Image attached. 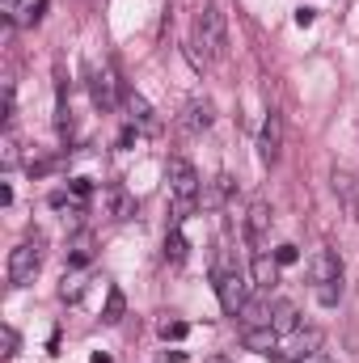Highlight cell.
I'll use <instances>...</instances> for the list:
<instances>
[{
	"label": "cell",
	"mask_w": 359,
	"mask_h": 363,
	"mask_svg": "<svg viewBox=\"0 0 359 363\" xmlns=\"http://www.w3.org/2000/svg\"><path fill=\"white\" fill-rule=\"evenodd\" d=\"M170 194H174V228H182V220L194 211V203H199V194H203L199 174H194V165H190L186 157H174V161H170Z\"/></svg>",
	"instance_id": "1"
},
{
	"label": "cell",
	"mask_w": 359,
	"mask_h": 363,
	"mask_svg": "<svg viewBox=\"0 0 359 363\" xmlns=\"http://www.w3.org/2000/svg\"><path fill=\"white\" fill-rule=\"evenodd\" d=\"M194 43H203V51L211 60H220L228 51V26H224V13L216 4H203L199 17H194Z\"/></svg>",
	"instance_id": "2"
},
{
	"label": "cell",
	"mask_w": 359,
	"mask_h": 363,
	"mask_svg": "<svg viewBox=\"0 0 359 363\" xmlns=\"http://www.w3.org/2000/svg\"><path fill=\"white\" fill-rule=\"evenodd\" d=\"M43 237L34 233V241H26V245H17L13 254H9V283L13 287H26V283H34V274L43 267Z\"/></svg>",
	"instance_id": "3"
},
{
	"label": "cell",
	"mask_w": 359,
	"mask_h": 363,
	"mask_svg": "<svg viewBox=\"0 0 359 363\" xmlns=\"http://www.w3.org/2000/svg\"><path fill=\"white\" fill-rule=\"evenodd\" d=\"M216 291H220V308H224L228 317H237V313L250 304V291H245L241 271H220L216 274Z\"/></svg>",
	"instance_id": "4"
},
{
	"label": "cell",
	"mask_w": 359,
	"mask_h": 363,
	"mask_svg": "<svg viewBox=\"0 0 359 363\" xmlns=\"http://www.w3.org/2000/svg\"><path fill=\"white\" fill-rule=\"evenodd\" d=\"M267 237H270V203L254 199L250 211H245V241H250L254 254H267Z\"/></svg>",
	"instance_id": "5"
},
{
	"label": "cell",
	"mask_w": 359,
	"mask_h": 363,
	"mask_svg": "<svg viewBox=\"0 0 359 363\" xmlns=\"http://www.w3.org/2000/svg\"><path fill=\"white\" fill-rule=\"evenodd\" d=\"M279 148H283V118L270 110L267 123H263V131H258V161L263 165H279Z\"/></svg>",
	"instance_id": "6"
},
{
	"label": "cell",
	"mask_w": 359,
	"mask_h": 363,
	"mask_svg": "<svg viewBox=\"0 0 359 363\" xmlns=\"http://www.w3.org/2000/svg\"><path fill=\"white\" fill-rule=\"evenodd\" d=\"M89 97L101 114L114 110V77H110V68H93L89 64Z\"/></svg>",
	"instance_id": "7"
},
{
	"label": "cell",
	"mask_w": 359,
	"mask_h": 363,
	"mask_svg": "<svg viewBox=\"0 0 359 363\" xmlns=\"http://www.w3.org/2000/svg\"><path fill=\"white\" fill-rule=\"evenodd\" d=\"M334 194H338V203L347 207V216L359 224V182L351 174H343V169H334Z\"/></svg>",
	"instance_id": "8"
},
{
	"label": "cell",
	"mask_w": 359,
	"mask_h": 363,
	"mask_svg": "<svg viewBox=\"0 0 359 363\" xmlns=\"http://www.w3.org/2000/svg\"><path fill=\"white\" fill-rule=\"evenodd\" d=\"M211 118H216V106H211V101H190L186 114H182V127H186L190 135H199V131L211 127Z\"/></svg>",
	"instance_id": "9"
},
{
	"label": "cell",
	"mask_w": 359,
	"mask_h": 363,
	"mask_svg": "<svg viewBox=\"0 0 359 363\" xmlns=\"http://www.w3.org/2000/svg\"><path fill=\"white\" fill-rule=\"evenodd\" d=\"M101 211H106L110 220H127V216L136 211V203H131V194H127L123 186H110V190L101 194Z\"/></svg>",
	"instance_id": "10"
},
{
	"label": "cell",
	"mask_w": 359,
	"mask_h": 363,
	"mask_svg": "<svg viewBox=\"0 0 359 363\" xmlns=\"http://www.w3.org/2000/svg\"><path fill=\"white\" fill-rule=\"evenodd\" d=\"M275 342H279V330H275V325H258V330H245V334H241V347L254 351V355H270Z\"/></svg>",
	"instance_id": "11"
},
{
	"label": "cell",
	"mask_w": 359,
	"mask_h": 363,
	"mask_svg": "<svg viewBox=\"0 0 359 363\" xmlns=\"http://www.w3.org/2000/svg\"><path fill=\"white\" fill-rule=\"evenodd\" d=\"M233 186H237V182L228 178V174H220V178H211V182H207V190L199 194V199H203V207H207V211H220V207L228 203V194H233Z\"/></svg>",
	"instance_id": "12"
},
{
	"label": "cell",
	"mask_w": 359,
	"mask_h": 363,
	"mask_svg": "<svg viewBox=\"0 0 359 363\" xmlns=\"http://www.w3.org/2000/svg\"><path fill=\"white\" fill-rule=\"evenodd\" d=\"M270 325H275L279 334L300 330V308H296L292 300H275V304H270Z\"/></svg>",
	"instance_id": "13"
},
{
	"label": "cell",
	"mask_w": 359,
	"mask_h": 363,
	"mask_svg": "<svg viewBox=\"0 0 359 363\" xmlns=\"http://www.w3.org/2000/svg\"><path fill=\"white\" fill-rule=\"evenodd\" d=\"M334 279H343V258L334 250H321L313 258V283H334Z\"/></svg>",
	"instance_id": "14"
},
{
	"label": "cell",
	"mask_w": 359,
	"mask_h": 363,
	"mask_svg": "<svg viewBox=\"0 0 359 363\" xmlns=\"http://www.w3.org/2000/svg\"><path fill=\"white\" fill-rule=\"evenodd\" d=\"M321 351V330H296V342L283 359H313Z\"/></svg>",
	"instance_id": "15"
},
{
	"label": "cell",
	"mask_w": 359,
	"mask_h": 363,
	"mask_svg": "<svg viewBox=\"0 0 359 363\" xmlns=\"http://www.w3.org/2000/svg\"><path fill=\"white\" fill-rule=\"evenodd\" d=\"M254 283L270 291L275 283H279V262H275V254H254Z\"/></svg>",
	"instance_id": "16"
},
{
	"label": "cell",
	"mask_w": 359,
	"mask_h": 363,
	"mask_svg": "<svg viewBox=\"0 0 359 363\" xmlns=\"http://www.w3.org/2000/svg\"><path fill=\"white\" fill-rule=\"evenodd\" d=\"M127 110H131V118H136L144 131H157V127H161V123H157V114H153V106H148L140 93H127Z\"/></svg>",
	"instance_id": "17"
},
{
	"label": "cell",
	"mask_w": 359,
	"mask_h": 363,
	"mask_svg": "<svg viewBox=\"0 0 359 363\" xmlns=\"http://www.w3.org/2000/svg\"><path fill=\"white\" fill-rule=\"evenodd\" d=\"M127 317V296L118 291V287H106V308H101V321L106 325H118Z\"/></svg>",
	"instance_id": "18"
},
{
	"label": "cell",
	"mask_w": 359,
	"mask_h": 363,
	"mask_svg": "<svg viewBox=\"0 0 359 363\" xmlns=\"http://www.w3.org/2000/svg\"><path fill=\"white\" fill-rule=\"evenodd\" d=\"M237 321L245 325V330H258V325H270V308L263 304V300H250L241 313H237Z\"/></svg>",
	"instance_id": "19"
},
{
	"label": "cell",
	"mask_w": 359,
	"mask_h": 363,
	"mask_svg": "<svg viewBox=\"0 0 359 363\" xmlns=\"http://www.w3.org/2000/svg\"><path fill=\"white\" fill-rule=\"evenodd\" d=\"M186 254H190V245H186L182 228L170 224V233H165V258H170V262H186Z\"/></svg>",
	"instance_id": "20"
},
{
	"label": "cell",
	"mask_w": 359,
	"mask_h": 363,
	"mask_svg": "<svg viewBox=\"0 0 359 363\" xmlns=\"http://www.w3.org/2000/svg\"><path fill=\"white\" fill-rule=\"evenodd\" d=\"M0 161H4V169L17 165V131H4V140H0Z\"/></svg>",
	"instance_id": "21"
},
{
	"label": "cell",
	"mask_w": 359,
	"mask_h": 363,
	"mask_svg": "<svg viewBox=\"0 0 359 363\" xmlns=\"http://www.w3.org/2000/svg\"><path fill=\"white\" fill-rule=\"evenodd\" d=\"M338 296H343V279H334V283H317V300H321L326 308H334Z\"/></svg>",
	"instance_id": "22"
},
{
	"label": "cell",
	"mask_w": 359,
	"mask_h": 363,
	"mask_svg": "<svg viewBox=\"0 0 359 363\" xmlns=\"http://www.w3.org/2000/svg\"><path fill=\"white\" fill-rule=\"evenodd\" d=\"M17 342H21V338H17V330H13V325H0V355H4V359H13V355H17Z\"/></svg>",
	"instance_id": "23"
},
{
	"label": "cell",
	"mask_w": 359,
	"mask_h": 363,
	"mask_svg": "<svg viewBox=\"0 0 359 363\" xmlns=\"http://www.w3.org/2000/svg\"><path fill=\"white\" fill-rule=\"evenodd\" d=\"M186 330H190L186 321H161V338H165V342H178V338H186Z\"/></svg>",
	"instance_id": "24"
},
{
	"label": "cell",
	"mask_w": 359,
	"mask_h": 363,
	"mask_svg": "<svg viewBox=\"0 0 359 363\" xmlns=\"http://www.w3.org/2000/svg\"><path fill=\"white\" fill-rule=\"evenodd\" d=\"M296 258H300V250H296V245H279V250H275V262H279V267H292Z\"/></svg>",
	"instance_id": "25"
},
{
	"label": "cell",
	"mask_w": 359,
	"mask_h": 363,
	"mask_svg": "<svg viewBox=\"0 0 359 363\" xmlns=\"http://www.w3.org/2000/svg\"><path fill=\"white\" fill-rule=\"evenodd\" d=\"M85 262H89V241H81V245L68 254V267H85Z\"/></svg>",
	"instance_id": "26"
},
{
	"label": "cell",
	"mask_w": 359,
	"mask_h": 363,
	"mask_svg": "<svg viewBox=\"0 0 359 363\" xmlns=\"http://www.w3.org/2000/svg\"><path fill=\"white\" fill-rule=\"evenodd\" d=\"M47 4H51V0H38V4L26 13V21H30V26H38V21H43V13H47Z\"/></svg>",
	"instance_id": "27"
},
{
	"label": "cell",
	"mask_w": 359,
	"mask_h": 363,
	"mask_svg": "<svg viewBox=\"0 0 359 363\" xmlns=\"http://www.w3.org/2000/svg\"><path fill=\"white\" fill-rule=\"evenodd\" d=\"M89 190H93V186H89V178H72V194H81V199H85Z\"/></svg>",
	"instance_id": "28"
},
{
	"label": "cell",
	"mask_w": 359,
	"mask_h": 363,
	"mask_svg": "<svg viewBox=\"0 0 359 363\" xmlns=\"http://www.w3.org/2000/svg\"><path fill=\"white\" fill-rule=\"evenodd\" d=\"M313 17H317L313 9H296V26H313Z\"/></svg>",
	"instance_id": "29"
},
{
	"label": "cell",
	"mask_w": 359,
	"mask_h": 363,
	"mask_svg": "<svg viewBox=\"0 0 359 363\" xmlns=\"http://www.w3.org/2000/svg\"><path fill=\"white\" fill-rule=\"evenodd\" d=\"M118 144H123V148H131V144H136V127H127V131L118 135Z\"/></svg>",
	"instance_id": "30"
},
{
	"label": "cell",
	"mask_w": 359,
	"mask_h": 363,
	"mask_svg": "<svg viewBox=\"0 0 359 363\" xmlns=\"http://www.w3.org/2000/svg\"><path fill=\"white\" fill-rule=\"evenodd\" d=\"M17 9H21V0H4V17H9V21L17 17Z\"/></svg>",
	"instance_id": "31"
},
{
	"label": "cell",
	"mask_w": 359,
	"mask_h": 363,
	"mask_svg": "<svg viewBox=\"0 0 359 363\" xmlns=\"http://www.w3.org/2000/svg\"><path fill=\"white\" fill-rule=\"evenodd\" d=\"M182 359H186L182 351H161V363H182Z\"/></svg>",
	"instance_id": "32"
},
{
	"label": "cell",
	"mask_w": 359,
	"mask_h": 363,
	"mask_svg": "<svg viewBox=\"0 0 359 363\" xmlns=\"http://www.w3.org/2000/svg\"><path fill=\"white\" fill-rule=\"evenodd\" d=\"M207 363H228V359H224V355H211V359H207Z\"/></svg>",
	"instance_id": "33"
}]
</instances>
